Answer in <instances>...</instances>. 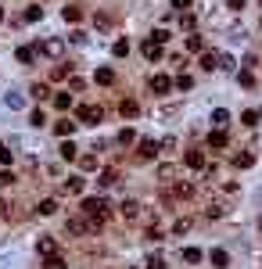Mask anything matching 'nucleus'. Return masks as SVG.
<instances>
[{
    "label": "nucleus",
    "instance_id": "f257e3e1",
    "mask_svg": "<svg viewBox=\"0 0 262 269\" xmlns=\"http://www.w3.org/2000/svg\"><path fill=\"white\" fill-rule=\"evenodd\" d=\"M79 212H83V216H112V205H108L104 198H83V205H79Z\"/></svg>",
    "mask_w": 262,
    "mask_h": 269
},
{
    "label": "nucleus",
    "instance_id": "f03ea898",
    "mask_svg": "<svg viewBox=\"0 0 262 269\" xmlns=\"http://www.w3.org/2000/svg\"><path fill=\"white\" fill-rule=\"evenodd\" d=\"M76 118H79L83 126H97V122L104 118V111L97 108V104H79V108H76Z\"/></svg>",
    "mask_w": 262,
    "mask_h": 269
},
{
    "label": "nucleus",
    "instance_id": "7ed1b4c3",
    "mask_svg": "<svg viewBox=\"0 0 262 269\" xmlns=\"http://www.w3.org/2000/svg\"><path fill=\"white\" fill-rule=\"evenodd\" d=\"M133 147H137V162H155L158 158V144L155 140H140V136H137Z\"/></svg>",
    "mask_w": 262,
    "mask_h": 269
},
{
    "label": "nucleus",
    "instance_id": "20e7f679",
    "mask_svg": "<svg viewBox=\"0 0 262 269\" xmlns=\"http://www.w3.org/2000/svg\"><path fill=\"white\" fill-rule=\"evenodd\" d=\"M183 162H187V169L201 172V169H205V151H201V147H191V151L183 154Z\"/></svg>",
    "mask_w": 262,
    "mask_h": 269
},
{
    "label": "nucleus",
    "instance_id": "39448f33",
    "mask_svg": "<svg viewBox=\"0 0 262 269\" xmlns=\"http://www.w3.org/2000/svg\"><path fill=\"white\" fill-rule=\"evenodd\" d=\"M94 83H97V86H112V83H115V68H112V65H101V68L94 72Z\"/></svg>",
    "mask_w": 262,
    "mask_h": 269
},
{
    "label": "nucleus",
    "instance_id": "423d86ee",
    "mask_svg": "<svg viewBox=\"0 0 262 269\" xmlns=\"http://www.w3.org/2000/svg\"><path fill=\"white\" fill-rule=\"evenodd\" d=\"M97 183H101V187H119V183H122V172H119V169H101V180H97Z\"/></svg>",
    "mask_w": 262,
    "mask_h": 269
},
{
    "label": "nucleus",
    "instance_id": "0eeeda50",
    "mask_svg": "<svg viewBox=\"0 0 262 269\" xmlns=\"http://www.w3.org/2000/svg\"><path fill=\"white\" fill-rule=\"evenodd\" d=\"M15 58L22 61V65H33L36 58H40V50H36V47H29V43H22V47L15 50Z\"/></svg>",
    "mask_w": 262,
    "mask_h": 269
},
{
    "label": "nucleus",
    "instance_id": "6e6552de",
    "mask_svg": "<svg viewBox=\"0 0 262 269\" xmlns=\"http://www.w3.org/2000/svg\"><path fill=\"white\" fill-rule=\"evenodd\" d=\"M151 90H155V94H169V90H173V79L158 72V76H151Z\"/></svg>",
    "mask_w": 262,
    "mask_h": 269
},
{
    "label": "nucleus",
    "instance_id": "1a4fd4ad",
    "mask_svg": "<svg viewBox=\"0 0 262 269\" xmlns=\"http://www.w3.org/2000/svg\"><path fill=\"white\" fill-rule=\"evenodd\" d=\"M119 115H122V118H137V115H140V104H137L133 97H126L122 104H119Z\"/></svg>",
    "mask_w": 262,
    "mask_h": 269
},
{
    "label": "nucleus",
    "instance_id": "9d476101",
    "mask_svg": "<svg viewBox=\"0 0 262 269\" xmlns=\"http://www.w3.org/2000/svg\"><path fill=\"white\" fill-rule=\"evenodd\" d=\"M209 262H212L215 269H227V266H230V255L223 252V248H212V252H209Z\"/></svg>",
    "mask_w": 262,
    "mask_h": 269
},
{
    "label": "nucleus",
    "instance_id": "9b49d317",
    "mask_svg": "<svg viewBox=\"0 0 262 269\" xmlns=\"http://www.w3.org/2000/svg\"><path fill=\"white\" fill-rule=\"evenodd\" d=\"M43 269H68V262H65V255L50 252V255H43Z\"/></svg>",
    "mask_w": 262,
    "mask_h": 269
},
{
    "label": "nucleus",
    "instance_id": "f8f14e48",
    "mask_svg": "<svg viewBox=\"0 0 262 269\" xmlns=\"http://www.w3.org/2000/svg\"><path fill=\"white\" fill-rule=\"evenodd\" d=\"M115 144H119V147H133V144H137V129H130V126H126V129H119Z\"/></svg>",
    "mask_w": 262,
    "mask_h": 269
},
{
    "label": "nucleus",
    "instance_id": "ddd939ff",
    "mask_svg": "<svg viewBox=\"0 0 262 269\" xmlns=\"http://www.w3.org/2000/svg\"><path fill=\"white\" fill-rule=\"evenodd\" d=\"M61 50H65V43H61V40H43V54H47V58L58 61V58H61Z\"/></svg>",
    "mask_w": 262,
    "mask_h": 269
},
{
    "label": "nucleus",
    "instance_id": "4468645a",
    "mask_svg": "<svg viewBox=\"0 0 262 269\" xmlns=\"http://www.w3.org/2000/svg\"><path fill=\"white\" fill-rule=\"evenodd\" d=\"M227 144H230V136L223 133V129H212V133H209V147H215V151H223Z\"/></svg>",
    "mask_w": 262,
    "mask_h": 269
},
{
    "label": "nucleus",
    "instance_id": "2eb2a0df",
    "mask_svg": "<svg viewBox=\"0 0 262 269\" xmlns=\"http://www.w3.org/2000/svg\"><path fill=\"white\" fill-rule=\"evenodd\" d=\"M119 208H122V216H126V219H140V201H133V198H126V201H122V205H119Z\"/></svg>",
    "mask_w": 262,
    "mask_h": 269
},
{
    "label": "nucleus",
    "instance_id": "dca6fc26",
    "mask_svg": "<svg viewBox=\"0 0 262 269\" xmlns=\"http://www.w3.org/2000/svg\"><path fill=\"white\" fill-rule=\"evenodd\" d=\"M83 190H86L83 176H68V180H65V194H83Z\"/></svg>",
    "mask_w": 262,
    "mask_h": 269
},
{
    "label": "nucleus",
    "instance_id": "f3484780",
    "mask_svg": "<svg viewBox=\"0 0 262 269\" xmlns=\"http://www.w3.org/2000/svg\"><path fill=\"white\" fill-rule=\"evenodd\" d=\"M40 18H43V7H40V4H29V7L22 11V22H29V25H36Z\"/></svg>",
    "mask_w": 262,
    "mask_h": 269
},
{
    "label": "nucleus",
    "instance_id": "a211bd4d",
    "mask_svg": "<svg viewBox=\"0 0 262 269\" xmlns=\"http://www.w3.org/2000/svg\"><path fill=\"white\" fill-rule=\"evenodd\" d=\"M212 126H215V129H227V126H230V111H227V108H215V111H212Z\"/></svg>",
    "mask_w": 262,
    "mask_h": 269
},
{
    "label": "nucleus",
    "instance_id": "6ab92c4d",
    "mask_svg": "<svg viewBox=\"0 0 262 269\" xmlns=\"http://www.w3.org/2000/svg\"><path fill=\"white\" fill-rule=\"evenodd\" d=\"M76 162H79V169H83V172H97V169H101V162H97L94 154H79Z\"/></svg>",
    "mask_w": 262,
    "mask_h": 269
},
{
    "label": "nucleus",
    "instance_id": "aec40b11",
    "mask_svg": "<svg viewBox=\"0 0 262 269\" xmlns=\"http://www.w3.org/2000/svg\"><path fill=\"white\" fill-rule=\"evenodd\" d=\"M144 58H147V61H158V58H162V43L144 40Z\"/></svg>",
    "mask_w": 262,
    "mask_h": 269
},
{
    "label": "nucleus",
    "instance_id": "412c9836",
    "mask_svg": "<svg viewBox=\"0 0 262 269\" xmlns=\"http://www.w3.org/2000/svg\"><path fill=\"white\" fill-rule=\"evenodd\" d=\"M4 104H7V108H11V111H22V108H25V97H22V94H18V90H11V94H7V97H4Z\"/></svg>",
    "mask_w": 262,
    "mask_h": 269
},
{
    "label": "nucleus",
    "instance_id": "4be33fe9",
    "mask_svg": "<svg viewBox=\"0 0 262 269\" xmlns=\"http://www.w3.org/2000/svg\"><path fill=\"white\" fill-rule=\"evenodd\" d=\"M36 252H40V255L58 252V240H54V237H40V240H36Z\"/></svg>",
    "mask_w": 262,
    "mask_h": 269
},
{
    "label": "nucleus",
    "instance_id": "5701e85b",
    "mask_svg": "<svg viewBox=\"0 0 262 269\" xmlns=\"http://www.w3.org/2000/svg\"><path fill=\"white\" fill-rule=\"evenodd\" d=\"M233 165H237V169H251V165H255V154H251V151L233 154Z\"/></svg>",
    "mask_w": 262,
    "mask_h": 269
},
{
    "label": "nucleus",
    "instance_id": "b1692460",
    "mask_svg": "<svg viewBox=\"0 0 262 269\" xmlns=\"http://www.w3.org/2000/svg\"><path fill=\"white\" fill-rule=\"evenodd\" d=\"M76 126L79 122H72V118H58V126H54V129H58V136H72V133H76Z\"/></svg>",
    "mask_w": 262,
    "mask_h": 269
},
{
    "label": "nucleus",
    "instance_id": "393cba45",
    "mask_svg": "<svg viewBox=\"0 0 262 269\" xmlns=\"http://www.w3.org/2000/svg\"><path fill=\"white\" fill-rule=\"evenodd\" d=\"M61 158H65V162H76V158H79V147L72 144V140H65V144H61Z\"/></svg>",
    "mask_w": 262,
    "mask_h": 269
},
{
    "label": "nucleus",
    "instance_id": "a878e982",
    "mask_svg": "<svg viewBox=\"0 0 262 269\" xmlns=\"http://www.w3.org/2000/svg\"><path fill=\"white\" fill-rule=\"evenodd\" d=\"M237 83H241L245 90H251V86H255V72H251V68H241V72H237Z\"/></svg>",
    "mask_w": 262,
    "mask_h": 269
},
{
    "label": "nucleus",
    "instance_id": "bb28decb",
    "mask_svg": "<svg viewBox=\"0 0 262 269\" xmlns=\"http://www.w3.org/2000/svg\"><path fill=\"white\" fill-rule=\"evenodd\" d=\"M68 234H72V237H83V234H86V222H83V216H79V219H68Z\"/></svg>",
    "mask_w": 262,
    "mask_h": 269
},
{
    "label": "nucleus",
    "instance_id": "cd10ccee",
    "mask_svg": "<svg viewBox=\"0 0 262 269\" xmlns=\"http://www.w3.org/2000/svg\"><path fill=\"white\" fill-rule=\"evenodd\" d=\"M215 68H227V72H233V68H237V61H233L230 54H215Z\"/></svg>",
    "mask_w": 262,
    "mask_h": 269
},
{
    "label": "nucleus",
    "instance_id": "c85d7f7f",
    "mask_svg": "<svg viewBox=\"0 0 262 269\" xmlns=\"http://www.w3.org/2000/svg\"><path fill=\"white\" fill-rule=\"evenodd\" d=\"M54 108H58V111H68V108H72V94H54Z\"/></svg>",
    "mask_w": 262,
    "mask_h": 269
},
{
    "label": "nucleus",
    "instance_id": "c756f323",
    "mask_svg": "<svg viewBox=\"0 0 262 269\" xmlns=\"http://www.w3.org/2000/svg\"><path fill=\"white\" fill-rule=\"evenodd\" d=\"M68 76H72L68 65H54V72H50V79H54V83H61V79H68Z\"/></svg>",
    "mask_w": 262,
    "mask_h": 269
},
{
    "label": "nucleus",
    "instance_id": "7c9ffc66",
    "mask_svg": "<svg viewBox=\"0 0 262 269\" xmlns=\"http://www.w3.org/2000/svg\"><path fill=\"white\" fill-rule=\"evenodd\" d=\"M187 50H191V54H201V50H205V40H201V36H187Z\"/></svg>",
    "mask_w": 262,
    "mask_h": 269
},
{
    "label": "nucleus",
    "instance_id": "2f4dec72",
    "mask_svg": "<svg viewBox=\"0 0 262 269\" xmlns=\"http://www.w3.org/2000/svg\"><path fill=\"white\" fill-rule=\"evenodd\" d=\"M36 212H40V216H54V212H58V201H54V198L40 201V208H36Z\"/></svg>",
    "mask_w": 262,
    "mask_h": 269
},
{
    "label": "nucleus",
    "instance_id": "473e14b6",
    "mask_svg": "<svg viewBox=\"0 0 262 269\" xmlns=\"http://www.w3.org/2000/svg\"><path fill=\"white\" fill-rule=\"evenodd\" d=\"M33 97H36V101H47V97H50V86H47V83H36V86H33Z\"/></svg>",
    "mask_w": 262,
    "mask_h": 269
},
{
    "label": "nucleus",
    "instance_id": "72a5a7b5",
    "mask_svg": "<svg viewBox=\"0 0 262 269\" xmlns=\"http://www.w3.org/2000/svg\"><path fill=\"white\" fill-rule=\"evenodd\" d=\"M158 180L173 183V180H176V169H173V165H158Z\"/></svg>",
    "mask_w": 262,
    "mask_h": 269
},
{
    "label": "nucleus",
    "instance_id": "f704fd0d",
    "mask_svg": "<svg viewBox=\"0 0 262 269\" xmlns=\"http://www.w3.org/2000/svg\"><path fill=\"white\" fill-rule=\"evenodd\" d=\"M183 262H201V248H183Z\"/></svg>",
    "mask_w": 262,
    "mask_h": 269
},
{
    "label": "nucleus",
    "instance_id": "c9c22d12",
    "mask_svg": "<svg viewBox=\"0 0 262 269\" xmlns=\"http://www.w3.org/2000/svg\"><path fill=\"white\" fill-rule=\"evenodd\" d=\"M61 15H65V22H79V18H83V7H76V4H72V7H65Z\"/></svg>",
    "mask_w": 262,
    "mask_h": 269
},
{
    "label": "nucleus",
    "instance_id": "e433bc0d",
    "mask_svg": "<svg viewBox=\"0 0 262 269\" xmlns=\"http://www.w3.org/2000/svg\"><path fill=\"white\" fill-rule=\"evenodd\" d=\"M115 58H126V54H130V40H115Z\"/></svg>",
    "mask_w": 262,
    "mask_h": 269
},
{
    "label": "nucleus",
    "instance_id": "4c0bfd02",
    "mask_svg": "<svg viewBox=\"0 0 262 269\" xmlns=\"http://www.w3.org/2000/svg\"><path fill=\"white\" fill-rule=\"evenodd\" d=\"M191 86H194V79L187 76V72H180L176 76V90H191Z\"/></svg>",
    "mask_w": 262,
    "mask_h": 269
},
{
    "label": "nucleus",
    "instance_id": "58836bf2",
    "mask_svg": "<svg viewBox=\"0 0 262 269\" xmlns=\"http://www.w3.org/2000/svg\"><path fill=\"white\" fill-rule=\"evenodd\" d=\"M151 40H155V43H169V40H173V33H169V29H155V33H151Z\"/></svg>",
    "mask_w": 262,
    "mask_h": 269
},
{
    "label": "nucleus",
    "instance_id": "ea45409f",
    "mask_svg": "<svg viewBox=\"0 0 262 269\" xmlns=\"http://www.w3.org/2000/svg\"><path fill=\"white\" fill-rule=\"evenodd\" d=\"M147 269H165V255H158V252H155V255L147 258Z\"/></svg>",
    "mask_w": 262,
    "mask_h": 269
},
{
    "label": "nucleus",
    "instance_id": "a19ab883",
    "mask_svg": "<svg viewBox=\"0 0 262 269\" xmlns=\"http://www.w3.org/2000/svg\"><path fill=\"white\" fill-rule=\"evenodd\" d=\"M187 230H191V219H176V222H173V234H176V237L187 234Z\"/></svg>",
    "mask_w": 262,
    "mask_h": 269
},
{
    "label": "nucleus",
    "instance_id": "79ce46f5",
    "mask_svg": "<svg viewBox=\"0 0 262 269\" xmlns=\"http://www.w3.org/2000/svg\"><path fill=\"white\" fill-rule=\"evenodd\" d=\"M68 86L79 94V90H86V79H83V76H68Z\"/></svg>",
    "mask_w": 262,
    "mask_h": 269
},
{
    "label": "nucleus",
    "instance_id": "37998d69",
    "mask_svg": "<svg viewBox=\"0 0 262 269\" xmlns=\"http://www.w3.org/2000/svg\"><path fill=\"white\" fill-rule=\"evenodd\" d=\"M180 25H183V29H187V33H194V25H197V18H194V15H183V18H180Z\"/></svg>",
    "mask_w": 262,
    "mask_h": 269
},
{
    "label": "nucleus",
    "instance_id": "c03bdc74",
    "mask_svg": "<svg viewBox=\"0 0 262 269\" xmlns=\"http://www.w3.org/2000/svg\"><path fill=\"white\" fill-rule=\"evenodd\" d=\"M68 40L76 43V47H83V43H86V33H83V29H76V33H68Z\"/></svg>",
    "mask_w": 262,
    "mask_h": 269
},
{
    "label": "nucleus",
    "instance_id": "a18cd8bd",
    "mask_svg": "<svg viewBox=\"0 0 262 269\" xmlns=\"http://www.w3.org/2000/svg\"><path fill=\"white\" fill-rule=\"evenodd\" d=\"M43 122H47V115H43V111H40V108H36V111H33V115H29V126H43Z\"/></svg>",
    "mask_w": 262,
    "mask_h": 269
},
{
    "label": "nucleus",
    "instance_id": "49530a36",
    "mask_svg": "<svg viewBox=\"0 0 262 269\" xmlns=\"http://www.w3.org/2000/svg\"><path fill=\"white\" fill-rule=\"evenodd\" d=\"M241 122H245V126H259V111H245V115H241Z\"/></svg>",
    "mask_w": 262,
    "mask_h": 269
},
{
    "label": "nucleus",
    "instance_id": "de8ad7c7",
    "mask_svg": "<svg viewBox=\"0 0 262 269\" xmlns=\"http://www.w3.org/2000/svg\"><path fill=\"white\" fill-rule=\"evenodd\" d=\"M201 68H205V72L215 68V54H201Z\"/></svg>",
    "mask_w": 262,
    "mask_h": 269
},
{
    "label": "nucleus",
    "instance_id": "09e8293b",
    "mask_svg": "<svg viewBox=\"0 0 262 269\" xmlns=\"http://www.w3.org/2000/svg\"><path fill=\"white\" fill-rule=\"evenodd\" d=\"M94 22H97V29H112V18H108L104 11H101V15H97V18H94Z\"/></svg>",
    "mask_w": 262,
    "mask_h": 269
},
{
    "label": "nucleus",
    "instance_id": "8fccbe9b",
    "mask_svg": "<svg viewBox=\"0 0 262 269\" xmlns=\"http://www.w3.org/2000/svg\"><path fill=\"white\" fill-rule=\"evenodd\" d=\"M0 165H11V151H7L4 144H0Z\"/></svg>",
    "mask_w": 262,
    "mask_h": 269
},
{
    "label": "nucleus",
    "instance_id": "3c124183",
    "mask_svg": "<svg viewBox=\"0 0 262 269\" xmlns=\"http://www.w3.org/2000/svg\"><path fill=\"white\" fill-rule=\"evenodd\" d=\"M173 147H176V140H173V136H165V140L158 144V151H173Z\"/></svg>",
    "mask_w": 262,
    "mask_h": 269
},
{
    "label": "nucleus",
    "instance_id": "603ef678",
    "mask_svg": "<svg viewBox=\"0 0 262 269\" xmlns=\"http://www.w3.org/2000/svg\"><path fill=\"white\" fill-rule=\"evenodd\" d=\"M227 7L230 11H245V0H227Z\"/></svg>",
    "mask_w": 262,
    "mask_h": 269
},
{
    "label": "nucleus",
    "instance_id": "864d4df0",
    "mask_svg": "<svg viewBox=\"0 0 262 269\" xmlns=\"http://www.w3.org/2000/svg\"><path fill=\"white\" fill-rule=\"evenodd\" d=\"M191 7V0H173V11H187Z\"/></svg>",
    "mask_w": 262,
    "mask_h": 269
},
{
    "label": "nucleus",
    "instance_id": "5fc2aeb1",
    "mask_svg": "<svg viewBox=\"0 0 262 269\" xmlns=\"http://www.w3.org/2000/svg\"><path fill=\"white\" fill-rule=\"evenodd\" d=\"M7 216H11V205H7V201L0 198V219H7Z\"/></svg>",
    "mask_w": 262,
    "mask_h": 269
},
{
    "label": "nucleus",
    "instance_id": "6e6d98bb",
    "mask_svg": "<svg viewBox=\"0 0 262 269\" xmlns=\"http://www.w3.org/2000/svg\"><path fill=\"white\" fill-rule=\"evenodd\" d=\"M0 183H4V187H7V183H15V172H7V169H4V172H0Z\"/></svg>",
    "mask_w": 262,
    "mask_h": 269
},
{
    "label": "nucleus",
    "instance_id": "4d7b16f0",
    "mask_svg": "<svg viewBox=\"0 0 262 269\" xmlns=\"http://www.w3.org/2000/svg\"><path fill=\"white\" fill-rule=\"evenodd\" d=\"M0 22H4V7H0Z\"/></svg>",
    "mask_w": 262,
    "mask_h": 269
},
{
    "label": "nucleus",
    "instance_id": "13d9d810",
    "mask_svg": "<svg viewBox=\"0 0 262 269\" xmlns=\"http://www.w3.org/2000/svg\"><path fill=\"white\" fill-rule=\"evenodd\" d=\"M130 269H137V266H130Z\"/></svg>",
    "mask_w": 262,
    "mask_h": 269
}]
</instances>
